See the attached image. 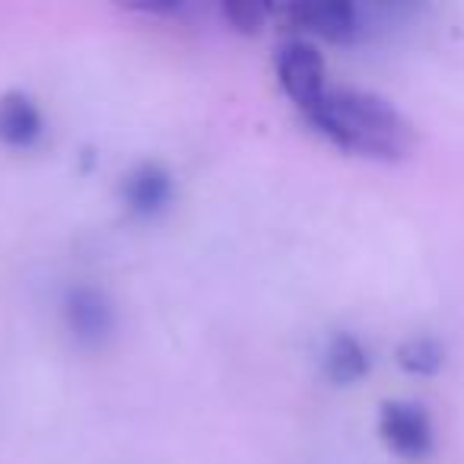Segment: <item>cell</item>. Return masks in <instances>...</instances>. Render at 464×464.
Returning <instances> with one entry per match:
<instances>
[{
    "instance_id": "7a4b0ae2",
    "label": "cell",
    "mask_w": 464,
    "mask_h": 464,
    "mask_svg": "<svg viewBox=\"0 0 464 464\" xmlns=\"http://www.w3.org/2000/svg\"><path fill=\"white\" fill-rule=\"evenodd\" d=\"M61 324L80 350H105L118 337V303L105 286L77 280L61 293Z\"/></svg>"
},
{
    "instance_id": "30bf717a",
    "label": "cell",
    "mask_w": 464,
    "mask_h": 464,
    "mask_svg": "<svg viewBox=\"0 0 464 464\" xmlns=\"http://www.w3.org/2000/svg\"><path fill=\"white\" fill-rule=\"evenodd\" d=\"M271 14H277V10L265 7V4H252V0H246V4H223L219 7V16L229 23L232 33L239 35H258L267 26V16Z\"/></svg>"
},
{
    "instance_id": "9c48e42d",
    "label": "cell",
    "mask_w": 464,
    "mask_h": 464,
    "mask_svg": "<svg viewBox=\"0 0 464 464\" xmlns=\"http://www.w3.org/2000/svg\"><path fill=\"white\" fill-rule=\"evenodd\" d=\"M394 362L404 369L407 375H417V379H430L439 369L445 366V350L432 337H411L394 350Z\"/></svg>"
},
{
    "instance_id": "5b68a950",
    "label": "cell",
    "mask_w": 464,
    "mask_h": 464,
    "mask_svg": "<svg viewBox=\"0 0 464 464\" xmlns=\"http://www.w3.org/2000/svg\"><path fill=\"white\" fill-rule=\"evenodd\" d=\"M175 175L166 162L140 160L118 181V200L134 219H156L175 204Z\"/></svg>"
},
{
    "instance_id": "277c9868",
    "label": "cell",
    "mask_w": 464,
    "mask_h": 464,
    "mask_svg": "<svg viewBox=\"0 0 464 464\" xmlns=\"http://www.w3.org/2000/svg\"><path fill=\"white\" fill-rule=\"evenodd\" d=\"M290 20V26L299 29L305 39H322L331 45H353L366 33L362 10L350 0H299L286 10H277Z\"/></svg>"
},
{
    "instance_id": "3957f363",
    "label": "cell",
    "mask_w": 464,
    "mask_h": 464,
    "mask_svg": "<svg viewBox=\"0 0 464 464\" xmlns=\"http://www.w3.org/2000/svg\"><path fill=\"white\" fill-rule=\"evenodd\" d=\"M274 73H277L284 96L299 111H309L331 86L322 48L305 35H293V39L280 42L277 54H274Z\"/></svg>"
},
{
    "instance_id": "8992f818",
    "label": "cell",
    "mask_w": 464,
    "mask_h": 464,
    "mask_svg": "<svg viewBox=\"0 0 464 464\" xmlns=\"http://www.w3.org/2000/svg\"><path fill=\"white\" fill-rule=\"evenodd\" d=\"M379 436L404 461H423L436 449L432 420L413 401H385L379 411Z\"/></svg>"
},
{
    "instance_id": "6da1fadb",
    "label": "cell",
    "mask_w": 464,
    "mask_h": 464,
    "mask_svg": "<svg viewBox=\"0 0 464 464\" xmlns=\"http://www.w3.org/2000/svg\"><path fill=\"white\" fill-rule=\"evenodd\" d=\"M315 134L350 156L398 162L411 153L413 130L385 96L356 86H328L322 99L303 111Z\"/></svg>"
},
{
    "instance_id": "52a82bcc",
    "label": "cell",
    "mask_w": 464,
    "mask_h": 464,
    "mask_svg": "<svg viewBox=\"0 0 464 464\" xmlns=\"http://www.w3.org/2000/svg\"><path fill=\"white\" fill-rule=\"evenodd\" d=\"M48 130L45 111L39 99L26 90L0 92V147L7 150H33L42 143Z\"/></svg>"
},
{
    "instance_id": "ba28073f",
    "label": "cell",
    "mask_w": 464,
    "mask_h": 464,
    "mask_svg": "<svg viewBox=\"0 0 464 464\" xmlns=\"http://www.w3.org/2000/svg\"><path fill=\"white\" fill-rule=\"evenodd\" d=\"M369 350L366 343L360 341L350 331H337V334L328 337L322 350V375L337 388H350L360 385L369 375Z\"/></svg>"
}]
</instances>
